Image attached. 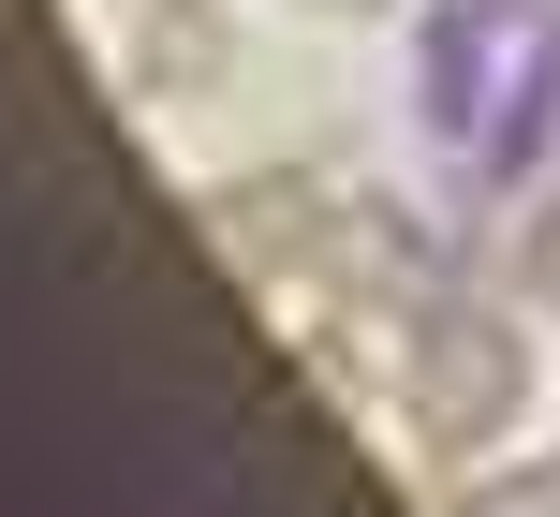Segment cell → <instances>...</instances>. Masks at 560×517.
Listing matches in <instances>:
<instances>
[{
	"mask_svg": "<svg viewBox=\"0 0 560 517\" xmlns=\"http://www.w3.org/2000/svg\"><path fill=\"white\" fill-rule=\"evenodd\" d=\"M118 74H133L148 104H192V89L236 74V15L222 0H133V59H118Z\"/></svg>",
	"mask_w": 560,
	"mask_h": 517,
	"instance_id": "cell-5",
	"label": "cell"
},
{
	"mask_svg": "<svg viewBox=\"0 0 560 517\" xmlns=\"http://www.w3.org/2000/svg\"><path fill=\"white\" fill-rule=\"evenodd\" d=\"M339 222H354V193L310 177V163H266V177H222V193H207V252L252 266V282H325Z\"/></svg>",
	"mask_w": 560,
	"mask_h": 517,
	"instance_id": "cell-3",
	"label": "cell"
},
{
	"mask_svg": "<svg viewBox=\"0 0 560 517\" xmlns=\"http://www.w3.org/2000/svg\"><path fill=\"white\" fill-rule=\"evenodd\" d=\"M443 517H560V444H546V459H502V473H472V489H457Z\"/></svg>",
	"mask_w": 560,
	"mask_h": 517,
	"instance_id": "cell-6",
	"label": "cell"
},
{
	"mask_svg": "<svg viewBox=\"0 0 560 517\" xmlns=\"http://www.w3.org/2000/svg\"><path fill=\"white\" fill-rule=\"evenodd\" d=\"M413 118L457 163V237L487 207H532V177L560 163V0H428Z\"/></svg>",
	"mask_w": 560,
	"mask_h": 517,
	"instance_id": "cell-1",
	"label": "cell"
},
{
	"mask_svg": "<svg viewBox=\"0 0 560 517\" xmlns=\"http://www.w3.org/2000/svg\"><path fill=\"white\" fill-rule=\"evenodd\" d=\"M457 282H472V237H443L413 193H354L325 296H354V311H428V296H457Z\"/></svg>",
	"mask_w": 560,
	"mask_h": 517,
	"instance_id": "cell-4",
	"label": "cell"
},
{
	"mask_svg": "<svg viewBox=\"0 0 560 517\" xmlns=\"http://www.w3.org/2000/svg\"><path fill=\"white\" fill-rule=\"evenodd\" d=\"M310 15H369V0H310Z\"/></svg>",
	"mask_w": 560,
	"mask_h": 517,
	"instance_id": "cell-8",
	"label": "cell"
},
{
	"mask_svg": "<svg viewBox=\"0 0 560 517\" xmlns=\"http://www.w3.org/2000/svg\"><path fill=\"white\" fill-rule=\"evenodd\" d=\"M516 296H532V311H560V163L532 177V222H516Z\"/></svg>",
	"mask_w": 560,
	"mask_h": 517,
	"instance_id": "cell-7",
	"label": "cell"
},
{
	"mask_svg": "<svg viewBox=\"0 0 560 517\" xmlns=\"http://www.w3.org/2000/svg\"><path fill=\"white\" fill-rule=\"evenodd\" d=\"M398 414H413L443 459H487V444L532 414V325L487 311L472 282L428 296V311H398Z\"/></svg>",
	"mask_w": 560,
	"mask_h": 517,
	"instance_id": "cell-2",
	"label": "cell"
}]
</instances>
